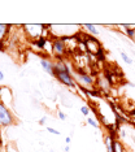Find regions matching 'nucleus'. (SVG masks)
Segmentation results:
<instances>
[{
  "instance_id": "nucleus-20",
  "label": "nucleus",
  "mask_w": 135,
  "mask_h": 152,
  "mask_svg": "<svg viewBox=\"0 0 135 152\" xmlns=\"http://www.w3.org/2000/svg\"><path fill=\"white\" fill-rule=\"evenodd\" d=\"M46 122H47V116H43V117H42V118L39 120V122H38V124H39V125H44Z\"/></svg>"
},
{
  "instance_id": "nucleus-23",
  "label": "nucleus",
  "mask_w": 135,
  "mask_h": 152,
  "mask_svg": "<svg viewBox=\"0 0 135 152\" xmlns=\"http://www.w3.org/2000/svg\"><path fill=\"white\" fill-rule=\"evenodd\" d=\"M64 151H65V152H69V151H70V147H69V146H65V147H64Z\"/></svg>"
},
{
  "instance_id": "nucleus-6",
  "label": "nucleus",
  "mask_w": 135,
  "mask_h": 152,
  "mask_svg": "<svg viewBox=\"0 0 135 152\" xmlns=\"http://www.w3.org/2000/svg\"><path fill=\"white\" fill-rule=\"evenodd\" d=\"M40 66L43 68V70L47 72L50 75H52V77L55 75V73H53V63L50 61L48 58H40Z\"/></svg>"
},
{
  "instance_id": "nucleus-12",
  "label": "nucleus",
  "mask_w": 135,
  "mask_h": 152,
  "mask_svg": "<svg viewBox=\"0 0 135 152\" xmlns=\"http://www.w3.org/2000/svg\"><path fill=\"white\" fill-rule=\"evenodd\" d=\"M113 148H114V152H125L123 151V146L120 140H114L113 143Z\"/></svg>"
},
{
  "instance_id": "nucleus-14",
  "label": "nucleus",
  "mask_w": 135,
  "mask_h": 152,
  "mask_svg": "<svg viewBox=\"0 0 135 152\" xmlns=\"http://www.w3.org/2000/svg\"><path fill=\"white\" fill-rule=\"evenodd\" d=\"M121 58H122V60H123L126 64H130V65L133 64V60H131V57H130L127 53H125L123 51H122V52H121Z\"/></svg>"
},
{
  "instance_id": "nucleus-18",
  "label": "nucleus",
  "mask_w": 135,
  "mask_h": 152,
  "mask_svg": "<svg viewBox=\"0 0 135 152\" xmlns=\"http://www.w3.org/2000/svg\"><path fill=\"white\" fill-rule=\"evenodd\" d=\"M57 116H58V118H60L61 121H65V120H66V115H65L64 112H61V110H58V112H57Z\"/></svg>"
},
{
  "instance_id": "nucleus-13",
  "label": "nucleus",
  "mask_w": 135,
  "mask_h": 152,
  "mask_svg": "<svg viewBox=\"0 0 135 152\" xmlns=\"http://www.w3.org/2000/svg\"><path fill=\"white\" fill-rule=\"evenodd\" d=\"M87 124L90 126L95 127V129H99V127H100V124L95 118H92V117H87Z\"/></svg>"
},
{
  "instance_id": "nucleus-1",
  "label": "nucleus",
  "mask_w": 135,
  "mask_h": 152,
  "mask_svg": "<svg viewBox=\"0 0 135 152\" xmlns=\"http://www.w3.org/2000/svg\"><path fill=\"white\" fill-rule=\"evenodd\" d=\"M53 77L57 79L58 82H61L62 85L68 86V87H77L75 79L73 77V72L70 70L66 61L61 60L57 63H53Z\"/></svg>"
},
{
  "instance_id": "nucleus-7",
  "label": "nucleus",
  "mask_w": 135,
  "mask_h": 152,
  "mask_svg": "<svg viewBox=\"0 0 135 152\" xmlns=\"http://www.w3.org/2000/svg\"><path fill=\"white\" fill-rule=\"evenodd\" d=\"M113 143H114V133H110L109 135L105 137V148H107V152H114Z\"/></svg>"
},
{
  "instance_id": "nucleus-2",
  "label": "nucleus",
  "mask_w": 135,
  "mask_h": 152,
  "mask_svg": "<svg viewBox=\"0 0 135 152\" xmlns=\"http://www.w3.org/2000/svg\"><path fill=\"white\" fill-rule=\"evenodd\" d=\"M23 29L27 35L33 38L34 40H36L40 37H46L48 34V30H44L48 29V25H25Z\"/></svg>"
},
{
  "instance_id": "nucleus-10",
  "label": "nucleus",
  "mask_w": 135,
  "mask_h": 152,
  "mask_svg": "<svg viewBox=\"0 0 135 152\" xmlns=\"http://www.w3.org/2000/svg\"><path fill=\"white\" fill-rule=\"evenodd\" d=\"M121 27H123V31L125 34H126V37L127 38H130L131 40H134L135 39V29L133 26H130V25H121Z\"/></svg>"
},
{
  "instance_id": "nucleus-3",
  "label": "nucleus",
  "mask_w": 135,
  "mask_h": 152,
  "mask_svg": "<svg viewBox=\"0 0 135 152\" xmlns=\"http://www.w3.org/2000/svg\"><path fill=\"white\" fill-rule=\"evenodd\" d=\"M15 124V117H13L10 109L4 103L0 102V127H7Z\"/></svg>"
},
{
  "instance_id": "nucleus-15",
  "label": "nucleus",
  "mask_w": 135,
  "mask_h": 152,
  "mask_svg": "<svg viewBox=\"0 0 135 152\" xmlns=\"http://www.w3.org/2000/svg\"><path fill=\"white\" fill-rule=\"evenodd\" d=\"M96 57H98L99 61H104V60H105V56H104V50H103V48H100V50L98 51V53H96Z\"/></svg>"
},
{
  "instance_id": "nucleus-27",
  "label": "nucleus",
  "mask_w": 135,
  "mask_h": 152,
  "mask_svg": "<svg viewBox=\"0 0 135 152\" xmlns=\"http://www.w3.org/2000/svg\"><path fill=\"white\" fill-rule=\"evenodd\" d=\"M51 152H55V151H51Z\"/></svg>"
},
{
  "instance_id": "nucleus-11",
  "label": "nucleus",
  "mask_w": 135,
  "mask_h": 152,
  "mask_svg": "<svg viewBox=\"0 0 135 152\" xmlns=\"http://www.w3.org/2000/svg\"><path fill=\"white\" fill-rule=\"evenodd\" d=\"M9 27H10V25H4V23H0V42H1V40L5 38Z\"/></svg>"
},
{
  "instance_id": "nucleus-5",
  "label": "nucleus",
  "mask_w": 135,
  "mask_h": 152,
  "mask_svg": "<svg viewBox=\"0 0 135 152\" xmlns=\"http://www.w3.org/2000/svg\"><path fill=\"white\" fill-rule=\"evenodd\" d=\"M52 52L60 61L66 55V44H65L62 38H53V40H52Z\"/></svg>"
},
{
  "instance_id": "nucleus-25",
  "label": "nucleus",
  "mask_w": 135,
  "mask_h": 152,
  "mask_svg": "<svg viewBox=\"0 0 135 152\" xmlns=\"http://www.w3.org/2000/svg\"><path fill=\"white\" fill-rule=\"evenodd\" d=\"M0 146H1V134H0Z\"/></svg>"
},
{
  "instance_id": "nucleus-9",
  "label": "nucleus",
  "mask_w": 135,
  "mask_h": 152,
  "mask_svg": "<svg viewBox=\"0 0 135 152\" xmlns=\"http://www.w3.org/2000/svg\"><path fill=\"white\" fill-rule=\"evenodd\" d=\"M83 29H86V31H87L90 35H93V37H96V35H99V30H98V27H96L95 25H92V23H86V25H83L82 26Z\"/></svg>"
},
{
  "instance_id": "nucleus-16",
  "label": "nucleus",
  "mask_w": 135,
  "mask_h": 152,
  "mask_svg": "<svg viewBox=\"0 0 135 152\" xmlns=\"http://www.w3.org/2000/svg\"><path fill=\"white\" fill-rule=\"evenodd\" d=\"M81 112H82V115H83V116L88 117V115H90V108H88V105H83V107H81Z\"/></svg>"
},
{
  "instance_id": "nucleus-17",
  "label": "nucleus",
  "mask_w": 135,
  "mask_h": 152,
  "mask_svg": "<svg viewBox=\"0 0 135 152\" xmlns=\"http://www.w3.org/2000/svg\"><path fill=\"white\" fill-rule=\"evenodd\" d=\"M47 131L48 133H51V134H55V135H60V131L56 130V129H53V127H47Z\"/></svg>"
},
{
  "instance_id": "nucleus-19",
  "label": "nucleus",
  "mask_w": 135,
  "mask_h": 152,
  "mask_svg": "<svg viewBox=\"0 0 135 152\" xmlns=\"http://www.w3.org/2000/svg\"><path fill=\"white\" fill-rule=\"evenodd\" d=\"M118 133H120V137L122 138V139H125V138H126V135H127V134H126V130H125V129H120Z\"/></svg>"
},
{
  "instance_id": "nucleus-21",
  "label": "nucleus",
  "mask_w": 135,
  "mask_h": 152,
  "mask_svg": "<svg viewBox=\"0 0 135 152\" xmlns=\"http://www.w3.org/2000/svg\"><path fill=\"white\" fill-rule=\"evenodd\" d=\"M3 81H4V73L0 70V82H3Z\"/></svg>"
},
{
  "instance_id": "nucleus-8",
  "label": "nucleus",
  "mask_w": 135,
  "mask_h": 152,
  "mask_svg": "<svg viewBox=\"0 0 135 152\" xmlns=\"http://www.w3.org/2000/svg\"><path fill=\"white\" fill-rule=\"evenodd\" d=\"M48 42H50V39H48L47 37H40V38H38L35 42H34V46H35L38 50H44V48L47 47Z\"/></svg>"
},
{
  "instance_id": "nucleus-22",
  "label": "nucleus",
  "mask_w": 135,
  "mask_h": 152,
  "mask_svg": "<svg viewBox=\"0 0 135 152\" xmlns=\"http://www.w3.org/2000/svg\"><path fill=\"white\" fill-rule=\"evenodd\" d=\"M70 142H72V138H70V137H66V138H65V143H66V144H69Z\"/></svg>"
},
{
  "instance_id": "nucleus-26",
  "label": "nucleus",
  "mask_w": 135,
  "mask_h": 152,
  "mask_svg": "<svg viewBox=\"0 0 135 152\" xmlns=\"http://www.w3.org/2000/svg\"><path fill=\"white\" fill-rule=\"evenodd\" d=\"M133 140H134V143H135V137H134V138H133Z\"/></svg>"
},
{
  "instance_id": "nucleus-4",
  "label": "nucleus",
  "mask_w": 135,
  "mask_h": 152,
  "mask_svg": "<svg viewBox=\"0 0 135 152\" xmlns=\"http://www.w3.org/2000/svg\"><path fill=\"white\" fill-rule=\"evenodd\" d=\"M73 77H74L75 81L81 85V87H92L93 82H95V79H93L88 73L83 72L82 69H77L75 72H73Z\"/></svg>"
},
{
  "instance_id": "nucleus-24",
  "label": "nucleus",
  "mask_w": 135,
  "mask_h": 152,
  "mask_svg": "<svg viewBox=\"0 0 135 152\" xmlns=\"http://www.w3.org/2000/svg\"><path fill=\"white\" fill-rule=\"evenodd\" d=\"M129 86H130V87H135V83H133V82H129Z\"/></svg>"
}]
</instances>
